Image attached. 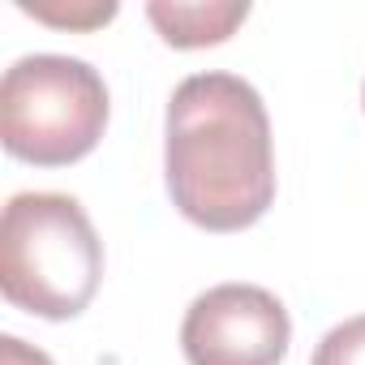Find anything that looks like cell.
I'll return each instance as SVG.
<instances>
[{"label":"cell","instance_id":"1","mask_svg":"<svg viewBox=\"0 0 365 365\" xmlns=\"http://www.w3.org/2000/svg\"><path fill=\"white\" fill-rule=\"evenodd\" d=\"M163 176L172 207L207 232H241L275 202L262 95L237 73H194L168 99Z\"/></svg>","mask_w":365,"mask_h":365},{"label":"cell","instance_id":"2","mask_svg":"<svg viewBox=\"0 0 365 365\" xmlns=\"http://www.w3.org/2000/svg\"><path fill=\"white\" fill-rule=\"evenodd\" d=\"M103 279V241L69 194H14L0 220V292L22 314L78 318Z\"/></svg>","mask_w":365,"mask_h":365},{"label":"cell","instance_id":"3","mask_svg":"<svg viewBox=\"0 0 365 365\" xmlns=\"http://www.w3.org/2000/svg\"><path fill=\"white\" fill-rule=\"evenodd\" d=\"M108 129V86L99 69L73 56H22L0 82L5 150L35 168H69L86 159Z\"/></svg>","mask_w":365,"mask_h":365},{"label":"cell","instance_id":"4","mask_svg":"<svg viewBox=\"0 0 365 365\" xmlns=\"http://www.w3.org/2000/svg\"><path fill=\"white\" fill-rule=\"evenodd\" d=\"M292 322L275 292L258 284H220L194 297L180 322L190 365H279Z\"/></svg>","mask_w":365,"mask_h":365},{"label":"cell","instance_id":"5","mask_svg":"<svg viewBox=\"0 0 365 365\" xmlns=\"http://www.w3.org/2000/svg\"><path fill=\"white\" fill-rule=\"evenodd\" d=\"M150 26L159 31L163 43L194 52V48H215L237 35V26L250 18L245 0H211V5H180V0H155L146 5Z\"/></svg>","mask_w":365,"mask_h":365},{"label":"cell","instance_id":"6","mask_svg":"<svg viewBox=\"0 0 365 365\" xmlns=\"http://www.w3.org/2000/svg\"><path fill=\"white\" fill-rule=\"evenodd\" d=\"M309 365H365V314L331 327Z\"/></svg>","mask_w":365,"mask_h":365},{"label":"cell","instance_id":"7","mask_svg":"<svg viewBox=\"0 0 365 365\" xmlns=\"http://www.w3.org/2000/svg\"><path fill=\"white\" fill-rule=\"evenodd\" d=\"M18 9L35 22L61 26V31H91L116 18V5H31V0H18Z\"/></svg>","mask_w":365,"mask_h":365},{"label":"cell","instance_id":"8","mask_svg":"<svg viewBox=\"0 0 365 365\" xmlns=\"http://www.w3.org/2000/svg\"><path fill=\"white\" fill-rule=\"evenodd\" d=\"M0 365H52V361H48V352L22 344L18 335H5L0 339Z\"/></svg>","mask_w":365,"mask_h":365},{"label":"cell","instance_id":"9","mask_svg":"<svg viewBox=\"0 0 365 365\" xmlns=\"http://www.w3.org/2000/svg\"><path fill=\"white\" fill-rule=\"evenodd\" d=\"M361 103H365V91H361Z\"/></svg>","mask_w":365,"mask_h":365}]
</instances>
